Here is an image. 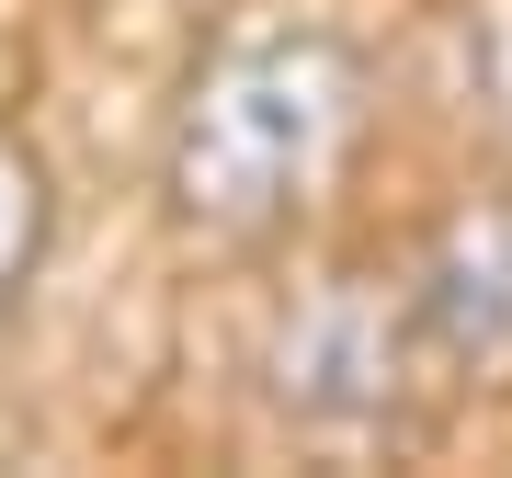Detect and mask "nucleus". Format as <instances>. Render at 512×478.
<instances>
[{
	"label": "nucleus",
	"mask_w": 512,
	"mask_h": 478,
	"mask_svg": "<svg viewBox=\"0 0 512 478\" xmlns=\"http://www.w3.org/2000/svg\"><path fill=\"white\" fill-rule=\"evenodd\" d=\"M376 126V69L319 12H239L194 46L160 126V205L205 251H274L353 171Z\"/></svg>",
	"instance_id": "f257e3e1"
},
{
	"label": "nucleus",
	"mask_w": 512,
	"mask_h": 478,
	"mask_svg": "<svg viewBox=\"0 0 512 478\" xmlns=\"http://www.w3.org/2000/svg\"><path fill=\"white\" fill-rule=\"evenodd\" d=\"M433 387L410 262H330L262 319V399L296 433H399Z\"/></svg>",
	"instance_id": "f03ea898"
},
{
	"label": "nucleus",
	"mask_w": 512,
	"mask_h": 478,
	"mask_svg": "<svg viewBox=\"0 0 512 478\" xmlns=\"http://www.w3.org/2000/svg\"><path fill=\"white\" fill-rule=\"evenodd\" d=\"M410 308L444 399H512V183L456 194L410 251Z\"/></svg>",
	"instance_id": "7ed1b4c3"
},
{
	"label": "nucleus",
	"mask_w": 512,
	"mask_h": 478,
	"mask_svg": "<svg viewBox=\"0 0 512 478\" xmlns=\"http://www.w3.org/2000/svg\"><path fill=\"white\" fill-rule=\"evenodd\" d=\"M421 80L478 148H512V0H433Z\"/></svg>",
	"instance_id": "20e7f679"
},
{
	"label": "nucleus",
	"mask_w": 512,
	"mask_h": 478,
	"mask_svg": "<svg viewBox=\"0 0 512 478\" xmlns=\"http://www.w3.org/2000/svg\"><path fill=\"white\" fill-rule=\"evenodd\" d=\"M46 262H57V160L0 114V319L46 285Z\"/></svg>",
	"instance_id": "39448f33"
}]
</instances>
